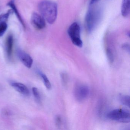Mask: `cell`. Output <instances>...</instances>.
Here are the masks:
<instances>
[{
    "mask_svg": "<svg viewBox=\"0 0 130 130\" xmlns=\"http://www.w3.org/2000/svg\"><path fill=\"white\" fill-rule=\"evenodd\" d=\"M38 9L42 16L48 23L52 24L57 19V5L53 1L44 0L40 2Z\"/></svg>",
    "mask_w": 130,
    "mask_h": 130,
    "instance_id": "obj_1",
    "label": "cell"
},
{
    "mask_svg": "<svg viewBox=\"0 0 130 130\" xmlns=\"http://www.w3.org/2000/svg\"><path fill=\"white\" fill-rule=\"evenodd\" d=\"M129 110L125 109H117L109 112L107 117L111 120L122 123H128L130 121Z\"/></svg>",
    "mask_w": 130,
    "mask_h": 130,
    "instance_id": "obj_2",
    "label": "cell"
},
{
    "mask_svg": "<svg viewBox=\"0 0 130 130\" xmlns=\"http://www.w3.org/2000/svg\"><path fill=\"white\" fill-rule=\"evenodd\" d=\"M99 10L92 8L88 10L85 18V26L88 32L92 31L95 27L99 19Z\"/></svg>",
    "mask_w": 130,
    "mask_h": 130,
    "instance_id": "obj_3",
    "label": "cell"
},
{
    "mask_svg": "<svg viewBox=\"0 0 130 130\" xmlns=\"http://www.w3.org/2000/svg\"><path fill=\"white\" fill-rule=\"evenodd\" d=\"M68 33L73 44L77 47H82L83 43L80 38V29L79 24L75 22L71 24L68 30Z\"/></svg>",
    "mask_w": 130,
    "mask_h": 130,
    "instance_id": "obj_4",
    "label": "cell"
},
{
    "mask_svg": "<svg viewBox=\"0 0 130 130\" xmlns=\"http://www.w3.org/2000/svg\"><path fill=\"white\" fill-rule=\"evenodd\" d=\"M89 87L84 84H78L74 88V96L79 102H82L86 100L89 96Z\"/></svg>",
    "mask_w": 130,
    "mask_h": 130,
    "instance_id": "obj_5",
    "label": "cell"
},
{
    "mask_svg": "<svg viewBox=\"0 0 130 130\" xmlns=\"http://www.w3.org/2000/svg\"><path fill=\"white\" fill-rule=\"evenodd\" d=\"M32 25L36 29L41 30L45 27V20L41 15L36 13H33L31 17Z\"/></svg>",
    "mask_w": 130,
    "mask_h": 130,
    "instance_id": "obj_6",
    "label": "cell"
},
{
    "mask_svg": "<svg viewBox=\"0 0 130 130\" xmlns=\"http://www.w3.org/2000/svg\"><path fill=\"white\" fill-rule=\"evenodd\" d=\"M17 54L19 58L22 63L28 68H31L33 64V59L29 55L20 49L17 50Z\"/></svg>",
    "mask_w": 130,
    "mask_h": 130,
    "instance_id": "obj_7",
    "label": "cell"
},
{
    "mask_svg": "<svg viewBox=\"0 0 130 130\" xmlns=\"http://www.w3.org/2000/svg\"><path fill=\"white\" fill-rule=\"evenodd\" d=\"M11 85L17 91L21 94L26 95H28L29 94V92L28 89L26 86L23 84L15 82L12 83Z\"/></svg>",
    "mask_w": 130,
    "mask_h": 130,
    "instance_id": "obj_8",
    "label": "cell"
},
{
    "mask_svg": "<svg viewBox=\"0 0 130 130\" xmlns=\"http://www.w3.org/2000/svg\"><path fill=\"white\" fill-rule=\"evenodd\" d=\"M13 45V38L12 35H9L7 36L6 42V51L8 57H11L12 54Z\"/></svg>",
    "mask_w": 130,
    "mask_h": 130,
    "instance_id": "obj_9",
    "label": "cell"
},
{
    "mask_svg": "<svg viewBox=\"0 0 130 130\" xmlns=\"http://www.w3.org/2000/svg\"><path fill=\"white\" fill-rule=\"evenodd\" d=\"M7 6L10 7L11 8V9L12 10L13 12H14V13L16 15L18 19L21 23L22 25L23 26L24 28H25L26 27L25 25L24 21L17 8L15 4V0H11L7 3Z\"/></svg>",
    "mask_w": 130,
    "mask_h": 130,
    "instance_id": "obj_10",
    "label": "cell"
},
{
    "mask_svg": "<svg viewBox=\"0 0 130 130\" xmlns=\"http://www.w3.org/2000/svg\"><path fill=\"white\" fill-rule=\"evenodd\" d=\"M121 13L123 17H127L130 14V0H122Z\"/></svg>",
    "mask_w": 130,
    "mask_h": 130,
    "instance_id": "obj_11",
    "label": "cell"
},
{
    "mask_svg": "<svg viewBox=\"0 0 130 130\" xmlns=\"http://www.w3.org/2000/svg\"><path fill=\"white\" fill-rule=\"evenodd\" d=\"M119 100L124 105L128 107L130 106V96L129 95L120 94L119 95Z\"/></svg>",
    "mask_w": 130,
    "mask_h": 130,
    "instance_id": "obj_12",
    "label": "cell"
},
{
    "mask_svg": "<svg viewBox=\"0 0 130 130\" xmlns=\"http://www.w3.org/2000/svg\"><path fill=\"white\" fill-rule=\"evenodd\" d=\"M39 74H40V76L42 78L43 80V82H44V84L45 87L48 89H51L52 87L51 84V83H50V81H49V79L47 77V76L44 74L42 73H40V72L39 73Z\"/></svg>",
    "mask_w": 130,
    "mask_h": 130,
    "instance_id": "obj_13",
    "label": "cell"
},
{
    "mask_svg": "<svg viewBox=\"0 0 130 130\" xmlns=\"http://www.w3.org/2000/svg\"><path fill=\"white\" fill-rule=\"evenodd\" d=\"M12 13V10L11 9L9 10L6 13L0 15V23L2 22H6V21H7L10 16Z\"/></svg>",
    "mask_w": 130,
    "mask_h": 130,
    "instance_id": "obj_14",
    "label": "cell"
},
{
    "mask_svg": "<svg viewBox=\"0 0 130 130\" xmlns=\"http://www.w3.org/2000/svg\"><path fill=\"white\" fill-rule=\"evenodd\" d=\"M106 54L109 62L110 63H113L114 61V55L111 49L109 48H107L106 50Z\"/></svg>",
    "mask_w": 130,
    "mask_h": 130,
    "instance_id": "obj_15",
    "label": "cell"
},
{
    "mask_svg": "<svg viewBox=\"0 0 130 130\" xmlns=\"http://www.w3.org/2000/svg\"><path fill=\"white\" fill-rule=\"evenodd\" d=\"M7 28V25L6 22L0 23V37H2L4 35Z\"/></svg>",
    "mask_w": 130,
    "mask_h": 130,
    "instance_id": "obj_16",
    "label": "cell"
},
{
    "mask_svg": "<svg viewBox=\"0 0 130 130\" xmlns=\"http://www.w3.org/2000/svg\"><path fill=\"white\" fill-rule=\"evenodd\" d=\"M32 93L38 102L41 101V96L38 90L36 87H34L32 88Z\"/></svg>",
    "mask_w": 130,
    "mask_h": 130,
    "instance_id": "obj_17",
    "label": "cell"
},
{
    "mask_svg": "<svg viewBox=\"0 0 130 130\" xmlns=\"http://www.w3.org/2000/svg\"><path fill=\"white\" fill-rule=\"evenodd\" d=\"M61 77L63 84L64 85H66L67 82V74L64 73H62L61 74Z\"/></svg>",
    "mask_w": 130,
    "mask_h": 130,
    "instance_id": "obj_18",
    "label": "cell"
},
{
    "mask_svg": "<svg viewBox=\"0 0 130 130\" xmlns=\"http://www.w3.org/2000/svg\"><path fill=\"white\" fill-rule=\"evenodd\" d=\"M122 48L123 49L128 53L130 52V46L129 45L127 44H124L122 45Z\"/></svg>",
    "mask_w": 130,
    "mask_h": 130,
    "instance_id": "obj_19",
    "label": "cell"
},
{
    "mask_svg": "<svg viewBox=\"0 0 130 130\" xmlns=\"http://www.w3.org/2000/svg\"><path fill=\"white\" fill-rule=\"evenodd\" d=\"M98 0H91L90 3V5H92L93 4L95 3V2H96Z\"/></svg>",
    "mask_w": 130,
    "mask_h": 130,
    "instance_id": "obj_20",
    "label": "cell"
}]
</instances>
